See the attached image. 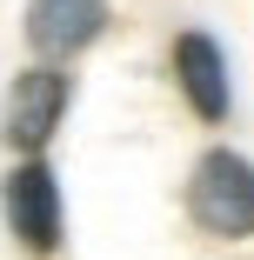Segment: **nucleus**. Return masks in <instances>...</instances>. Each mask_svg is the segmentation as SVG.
<instances>
[{
	"mask_svg": "<svg viewBox=\"0 0 254 260\" xmlns=\"http://www.w3.org/2000/svg\"><path fill=\"white\" fill-rule=\"evenodd\" d=\"M0 220L27 253H54L61 247V180L40 153H20V167L0 180Z\"/></svg>",
	"mask_w": 254,
	"mask_h": 260,
	"instance_id": "3",
	"label": "nucleus"
},
{
	"mask_svg": "<svg viewBox=\"0 0 254 260\" xmlns=\"http://www.w3.org/2000/svg\"><path fill=\"white\" fill-rule=\"evenodd\" d=\"M174 87H181V100H187L208 127L228 120L234 93H228V54L214 47V34H201V27L174 34Z\"/></svg>",
	"mask_w": 254,
	"mask_h": 260,
	"instance_id": "4",
	"label": "nucleus"
},
{
	"mask_svg": "<svg viewBox=\"0 0 254 260\" xmlns=\"http://www.w3.org/2000/svg\"><path fill=\"white\" fill-rule=\"evenodd\" d=\"M100 27H107V0H27V40L47 60H67L80 47H94Z\"/></svg>",
	"mask_w": 254,
	"mask_h": 260,
	"instance_id": "5",
	"label": "nucleus"
},
{
	"mask_svg": "<svg viewBox=\"0 0 254 260\" xmlns=\"http://www.w3.org/2000/svg\"><path fill=\"white\" fill-rule=\"evenodd\" d=\"M187 220L214 240H247L254 234V160L234 147H208L187 174Z\"/></svg>",
	"mask_w": 254,
	"mask_h": 260,
	"instance_id": "1",
	"label": "nucleus"
},
{
	"mask_svg": "<svg viewBox=\"0 0 254 260\" xmlns=\"http://www.w3.org/2000/svg\"><path fill=\"white\" fill-rule=\"evenodd\" d=\"M67 100H74L67 67H27V74H14L7 100H0V140H7L14 153H47V140H54L61 120H67Z\"/></svg>",
	"mask_w": 254,
	"mask_h": 260,
	"instance_id": "2",
	"label": "nucleus"
}]
</instances>
